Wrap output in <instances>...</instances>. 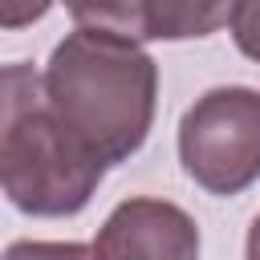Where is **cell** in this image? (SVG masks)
<instances>
[{
	"instance_id": "obj_7",
	"label": "cell",
	"mask_w": 260,
	"mask_h": 260,
	"mask_svg": "<svg viewBox=\"0 0 260 260\" xmlns=\"http://www.w3.org/2000/svg\"><path fill=\"white\" fill-rule=\"evenodd\" d=\"M228 28H232V41L236 49L260 65V0H236L232 4V16H228Z\"/></svg>"
},
{
	"instance_id": "obj_6",
	"label": "cell",
	"mask_w": 260,
	"mask_h": 260,
	"mask_svg": "<svg viewBox=\"0 0 260 260\" xmlns=\"http://www.w3.org/2000/svg\"><path fill=\"white\" fill-rule=\"evenodd\" d=\"M4 260H93V244L77 240H12Z\"/></svg>"
},
{
	"instance_id": "obj_8",
	"label": "cell",
	"mask_w": 260,
	"mask_h": 260,
	"mask_svg": "<svg viewBox=\"0 0 260 260\" xmlns=\"http://www.w3.org/2000/svg\"><path fill=\"white\" fill-rule=\"evenodd\" d=\"M244 260H260V211L248 228V240H244Z\"/></svg>"
},
{
	"instance_id": "obj_5",
	"label": "cell",
	"mask_w": 260,
	"mask_h": 260,
	"mask_svg": "<svg viewBox=\"0 0 260 260\" xmlns=\"http://www.w3.org/2000/svg\"><path fill=\"white\" fill-rule=\"evenodd\" d=\"M73 24L106 28L126 41H187L211 37L228 24L232 4H179V0H122V4H73Z\"/></svg>"
},
{
	"instance_id": "obj_1",
	"label": "cell",
	"mask_w": 260,
	"mask_h": 260,
	"mask_svg": "<svg viewBox=\"0 0 260 260\" xmlns=\"http://www.w3.org/2000/svg\"><path fill=\"white\" fill-rule=\"evenodd\" d=\"M41 85L53 118L102 167L138 154L154 126L158 65L118 32L73 24V32L53 45Z\"/></svg>"
},
{
	"instance_id": "obj_2",
	"label": "cell",
	"mask_w": 260,
	"mask_h": 260,
	"mask_svg": "<svg viewBox=\"0 0 260 260\" xmlns=\"http://www.w3.org/2000/svg\"><path fill=\"white\" fill-rule=\"evenodd\" d=\"M0 106V187L8 203L37 219L85 211L106 167L53 118L45 85L24 61L4 65Z\"/></svg>"
},
{
	"instance_id": "obj_4",
	"label": "cell",
	"mask_w": 260,
	"mask_h": 260,
	"mask_svg": "<svg viewBox=\"0 0 260 260\" xmlns=\"http://www.w3.org/2000/svg\"><path fill=\"white\" fill-rule=\"evenodd\" d=\"M93 260H199V223L171 199L130 195L102 219Z\"/></svg>"
},
{
	"instance_id": "obj_3",
	"label": "cell",
	"mask_w": 260,
	"mask_h": 260,
	"mask_svg": "<svg viewBox=\"0 0 260 260\" xmlns=\"http://www.w3.org/2000/svg\"><path fill=\"white\" fill-rule=\"evenodd\" d=\"M179 162L207 195H240L260 179V89L215 85L179 118Z\"/></svg>"
}]
</instances>
